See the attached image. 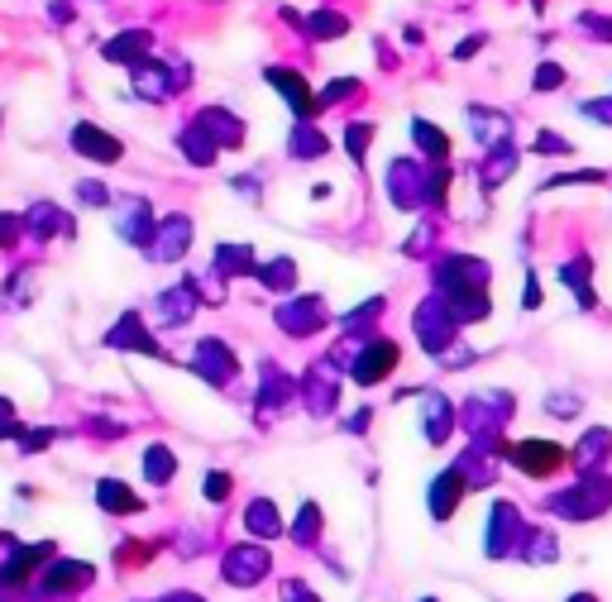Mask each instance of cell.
<instances>
[{
  "instance_id": "1",
  "label": "cell",
  "mask_w": 612,
  "mask_h": 602,
  "mask_svg": "<svg viewBox=\"0 0 612 602\" xmlns=\"http://www.w3.org/2000/svg\"><path fill=\"white\" fill-rule=\"evenodd\" d=\"M541 507L560 521H598L612 507V473H574V483L550 493Z\"/></svg>"
},
{
  "instance_id": "2",
  "label": "cell",
  "mask_w": 612,
  "mask_h": 602,
  "mask_svg": "<svg viewBox=\"0 0 612 602\" xmlns=\"http://www.w3.org/2000/svg\"><path fill=\"white\" fill-rule=\"evenodd\" d=\"M412 335H416V344H421V354H431V359H445V354L455 349L459 321H455V311H450V301L440 297V292H431L426 301H416Z\"/></svg>"
},
{
  "instance_id": "3",
  "label": "cell",
  "mask_w": 612,
  "mask_h": 602,
  "mask_svg": "<svg viewBox=\"0 0 612 602\" xmlns=\"http://www.w3.org/2000/svg\"><path fill=\"white\" fill-rule=\"evenodd\" d=\"M526 536V516L517 502H507L498 497L493 507H488V526H483V559H512L517 555V545Z\"/></svg>"
},
{
  "instance_id": "4",
  "label": "cell",
  "mask_w": 612,
  "mask_h": 602,
  "mask_svg": "<svg viewBox=\"0 0 612 602\" xmlns=\"http://www.w3.org/2000/svg\"><path fill=\"white\" fill-rule=\"evenodd\" d=\"M340 387H345L340 368H335L326 354H321V359H316V364H311L302 378H297V397L306 402V416H316V421L335 416V407H340Z\"/></svg>"
},
{
  "instance_id": "5",
  "label": "cell",
  "mask_w": 612,
  "mask_h": 602,
  "mask_svg": "<svg viewBox=\"0 0 612 602\" xmlns=\"http://www.w3.org/2000/svg\"><path fill=\"white\" fill-rule=\"evenodd\" d=\"M220 574H225L230 588H259L273 574V550L263 540H240L220 555Z\"/></svg>"
},
{
  "instance_id": "6",
  "label": "cell",
  "mask_w": 612,
  "mask_h": 602,
  "mask_svg": "<svg viewBox=\"0 0 612 602\" xmlns=\"http://www.w3.org/2000/svg\"><path fill=\"white\" fill-rule=\"evenodd\" d=\"M273 325L283 330L287 340H311V335H321L330 325V306H326V297L321 292H306V297H292L273 311Z\"/></svg>"
},
{
  "instance_id": "7",
  "label": "cell",
  "mask_w": 612,
  "mask_h": 602,
  "mask_svg": "<svg viewBox=\"0 0 612 602\" xmlns=\"http://www.w3.org/2000/svg\"><path fill=\"white\" fill-rule=\"evenodd\" d=\"M397 364H402L397 340H388V335H369V340H359V349H354V359H350V383L354 387H378L383 378H393Z\"/></svg>"
},
{
  "instance_id": "8",
  "label": "cell",
  "mask_w": 612,
  "mask_h": 602,
  "mask_svg": "<svg viewBox=\"0 0 612 602\" xmlns=\"http://www.w3.org/2000/svg\"><path fill=\"white\" fill-rule=\"evenodd\" d=\"M383 192L393 201L397 211H421L426 206V163L421 158H393L388 168H383Z\"/></svg>"
},
{
  "instance_id": "9",
  "label": "cell",
  "mask_w": 612,
  "mask_h": 602,
  "mask_svg": "<svg viewBox=\"0 0 612 602\" xmlns=\"http://www.w3.org/2000/svg\"><path fill=\"white\" fill-rule=\"evenodd\" d=\"M507 464L526 478H550V473H560L569 464V450H560L555 440H517V445H507Z\"/></svg>"
},
{
  "instance_id": "10",
  "label": "cell",
  "mask_w": 612,
  "mask_h": 602,
  "mask_svg": "<svg viewBox=\"0 0 612 602\" xmlns=\"http://www.w3.org/2000/svg\"><path fill=\"white\" fill-rule=\"evenodd\" d=\"M436 292H459V287H493V268L479 254H445L436 263Z\"/></svg>"
},
{
  "instance_id": "11",
  "label": "cell",
  "mask_w": 612,
  "mask_h": 602,
  "mask_svg": "<svg viewBox=\"0 0 612 602\" xmlns=\"http://www.w3.org/2000/svg\"><path fill=\"white\" fill-rule=\"evenodd\" d=\"M292 397H297V383H292L278 364H268V359H263L259 364V402H254L259 421H278V416L292 407Z\"/></svg>"
},
{
  "instance_id": "12",
  "label": "cell",
  "mask_w": 612,
  "mask_h": 602,
  "mask_svg": "<svg viewBox=\"0 0 612 602\" xmlns=\"http://www.w3.org/2000/svg\"><path fill=\"white\" fill-rule=\"evenodd\" d=\"M192 373H197V378H206L211 387L235 383V373H240V364H235V349H230L225 340H201L197 349H192Z\"/></svg>"
},
{
  "instance_id": "13",
  "label": "cell",
  "mask_w": 612,
  "mask_h": 602,
  "mask_svg": "<svg viewBox=\"0 0 612 602\" xmlns=\"http://www.w3.org/2000/svg\"><path fill=\"white\" fill-rule=\"evenodd\" d=\"M574 473H603L612 464V426H584L574 450H569Z\"/></svg>"
},
{
  "instance_id": "14",
  "label": "cell",
  "mask_w": 612,
  "mask_h": 602,
  "mask_svg": "<svg viewBox=\"0 0 612 602\" xmlns=\"http://www.w3.org/2000/svg\"><path fill=\"white\" fill-rule=\"evenodd\" d=\"M421 426H426V440L431 445H445L459 426V407L440 392V387H421Z\"/></svg>"
},
{
  "instance_id": "15",
  "label": "cell",
  "mask_w": 612,
  "mask_h": 602,
  "mask_svg": "<svg viewBox=\"0 0 612 602\" xmlns=\"http://www.w3.org/2000/svg\"><path fill=\"white\" fill-rule=\"evenodd\" d=\"M464 493H469V483H464L459 464H445V469L431 478V488H426V512L436 516V521H450V516L459 512Z\"/></svg>"
},
{
  "instance_id": "16",
  "label": "cell",
  "mask_w": 612,
  "mask_h": 602,
  "mask_svg": "<svg viewBox=\"0 0 612 602\" xmlns=\"http://www.w3.org/2000/svg\"><path fill=\"white\" fill-rule=\"evenodd\" d=\"M187 249H192V220H187V215L158 220V230H153V239H149V258H158V263H177Z\"/></svg>"
},
{
  "instance_id": "17",
  "label": "cell",
  "mask_w": 612,
  "mask_h": 602,
  "mask_svg": "<svg viewBox=\"0 0 612 602\" xmlns=\"http://www.w3.org/2000/svg\"><path fill=\"white\" fill-rule=\"evenodd\" d=\"M263 82L283 96L287 110H292L297 120H311V115H316V101H311V91H306L302 72H292V67H268V72H263Z\"/></svg>"
},
{
  "instance_id": "18",
  "label": "cell",
  "mask_w": 612,
  "mask_h": 602,
  "mask_svg": "<svg viewBox=\"0 0 612 602\" xmlns=\"http://www.w3.org/2000/svg\"><path fill=\"white\" fill-rule=\"evenodd\" d=\"M72 149L82 153V158H91V163H120V158H125V144H120L115 134H106V129H96V125L72 129Z\"/></svg>"
},
{
  "instance_id": "19",
  "label": "cell",
  "mask_w": 612,
  "mask_h": 602,
  "mask_svg": "<svg viewBox=\"0 0 612 602\" xmlns=\"http://www.w3.org/2000/svg\"><path fill=\"white\" fill-rule=\"evenodd\" d=\"M469 134L479 139L483 149H503L512 139V120L503 110H488V106H469Z\"/></svg>"
},
{
  "instance_id": "20",
  "label": "cell",
  "mask_w": 612,
  "mask_h": 602,
  "mask_svg": "<svg viewBox=\"0 0 612 602\" xmlns=\"http://www.w3.org/2000/svg\"><path fill=\"white\" fill-rule=\"evenodd\" d=\"M440 297L450 301V311H455L459 330H464V325H483V321H488V311H493V297H488V287H459V292H440Z\"/></svg>"
},
{
  "instance_id": "21",
  "label": "cell",
  "mask_w": 612,
  "mask_h": 602,
  "mask_svg": "<svg viewBox=\"0 0 612 602\" xmlns=\"http://www.w3.org/2000/svg\"><path fill=\"white\" fill-rule=\"evenodd\" d=\"M244 531L254 540H278L287 531L283 512H278V502L273 497H254L249 507H244Z\"/></svg>"
},
{
  "instance_id": "22",
  "label": "cell",
  "mask_w": 612,
  "mask_h": 602,
  "mask_svg": "<svg viewBox=\"0 0 612 602\" xmlns=\"http://www.w3.org/2000/svg\"><path fill=\"white\" fill-rule=\"evenodd\" d=\"M153 211H149V201L144 196H130L125 206H120V239L125 244H144L149 249V239H153Z\"/></svg>"
},
{
  "instance_id": "23",
  "label": "cell",
  "mask_w": 612,
  "mask_h": 602,
  "mask_svg": "<svg viewBox=\"0 0 612 602\" xmlns=\"http://www.w3.org/2000/svg\"><path fill=\"white\" fill-rule=\"evenodd\" d=\"M383 311H388V297L359 301L354 311H345V316H340V335H345V340H369L373 325L383 321Z\"/></svg>"
},
{
  "instance_id": "24",
  "label": "cell",
  "mask_w": 612,
  "mask_h": 602,
  "mask_svg": "<svg viewBox=\"0 0 612 602\" xmlns=\"http://www.w3.org/2000/svg\"><path fill=\"white\" fill-rule=\"evenodd\" d=\"M197 292L187 287V282H177V287H168L163 297H158V325H187L192 316H197Z\"/></svg>"
},
{
  "instance_id": "25",
  "label": "cell",
  "mask_w": 612,
  "mask_h": 602,
  "mask_svg": "<svg viewBox=\"0 0 612 602\" xmlns=\"http://www.w3.org/2000/svg\"><path fill=\"white\" fill-rule=\"evenodd\" d=\"M560 282H565L569 292L579 297V306H584V311H593V306H598V292H593V263L584 254H574V258H565V263H560Z\"/></svg>"
},
{
  "instance_id": "26",
  "label": "cell",
  "mask_w": 612,
  "mask_h": 602,
  "mask_svg": "<svg viewBox=\"0 0 612 602\" xmlns=\"http://www.w3.org/2000/svg\"><path fill=\"white\" fill-rule=\"evenodd\" d=\"M254 278H259V287H268V292H297V258L292 254H273L263 258L259 268H254Z\"/></svg>"
},
{
  "instance_id": "27",
  "label": "cell",
  "mask_w": 612,
  "mask_h": 602,
  "mask_svg": "<svg viewBox=\"0 0 612 602\" xmlns=\"http://www.w3.org/2000/svg\"><path fill=\"white\" fill-rule=\"evenodd\" d=\"M287 153H292L297 163H316V158L330 153V139L316 129V120H297V125H292V139H287Z\"/></svg>"
},
{
  "instance_id": "28",
  "label": "cell",
  "mask_w": 612,
  "mask_h": 602,
  "mask_svg": "<svg viewBox=\"0 0 612 602\" xmlns=\"http://www.w3.org/2000/svg\"><path fill=\"white\" fill-rule=\"evenodd\" d=\"M517 559H526V564H555L560 559V540H555V531H546V526H526L522 545H517Z\"/></svg>"
},
{
  "instance_id": "29",
  "label": "cell",
  "mask_w": 612,
  "mask_h": 602,
  "mask_svg": "<svg viewBox=\"0 0 612 602\" xmlns=\"http://www.w3.org/2000/svg\"><path fill=\"white\" fill-rule=\"evenodd\" d=\"M197 125L206 129L211 139H216L220 149H240V144H244V125L235 120V115H230V110H216V106H211V110H201V115H197Z\"/></svg>"
},
{
  "instance_id": "30",
  "label": "cell",
  "mask_w": 612,
  "mask_h": 602,
  "mask_svg": "<svg viewBox=\"0 0 612 602\" xmlns=\"http://www.w3.org/2000/svg\"><path fill=\"white\" fill-rule=\"evenodd\" d=\"M110 349H134V354H163V349H158V340H153L149 330H144V321H139V316H125V321L115 325V330H110Z\"/></svg>"
},
{
  "instance_id": "31",
  "label": "cell",
  "mask_w": 612,
  "mask_h": 602,
  "mask_svg": "<svg viewBox=\"0 0 612 602\" xmlns=\"http://www.w3.org/2000/svg\"><path fill=\"white\" fill-rule=\"evenodd\" d=\"M412 139H416V149H421V163H450V134L436 129L431 120H421V115H416Z\"/></svg>"
},
{
  "instance_id": "32",
  "label": "cell",
  "mask_w": 612,
  "mask_h": 602,
  "mask_svg": "<svg viewBox=\"0 0 612 602\" xmlns=\"http://www.w3.org/2000/svg\"><path fill=\"white\" fill-rule=\"evenodd\" d=\"M517 163H522V158H517V153L507 149H488V158H483V172H479V187H483V196H493L498 192V187H503L507 177H512V172H517Z\"/></svg>"
},
{
  "instance_id": "33",
  "label": "cell",
  "mask_w": 612,
  "mask_h": 602,
  "mask_svg": "<svg viewBox=\"0 0 612 602\" xmlns=\"http://www.w3.org/2000/svg\"><path fill=\"white\" fill-rule=\"evenodd\" d=\"M259 258L249 244H216V273L220 278H254Z\"/></svg>"
},
{
  "instance_id": "34",
  "label": "cell",
  "mask_w": 612,
  "mask_h": 602,
  "mask_svg": "<svg viewBox=\"0 0 612 602\" xmlns=\"http://www.w3.org/2000/svg\"><path fill=\"white\" fill-rule=\"evenodd\" d=\"M177 144H182V153H187V163H197V168H211V163H216V153H220V144L197 125V120L182 129V139H177Z\"/></svg>"
},
{
  "instance_id": "35",
  "label": "cell",
  "mask_w": 612,
  "mask_h": 602,
  "mask_svg": "<svg viewBox=\"0 0 612 602\" xmlns=\"http://www.w3.org/2000/svg\"><path fill=\"white\" fill-rule=\"evenodd\" d=\"M96 502H101L106 512H115V516H130V512H139V507H144V502H139L125 483H120V478H101V483H96Z\"/></svg>"
},
{
  "instance_id": "36",
  "label": "cell",
  "mask_w": 612,
  "mask_h": 602,
  "mask_svg": "<svg viewBox=\"0 0 612 602\" xmlns=\"http://www.w3.org/2000/svg\"><path fill=\"white\" fill-rule=\"evenodd\" d=\"M321 526H326L321 507H316V502H302V507H297V521H292L287 531H292L297 545H321Z\"/></svg>"
},
{
  "instance_id": "37",
  "label": "cell",
  "mask_w": 612,
  "mask_h": 602,
  "mask_svg": "<svg viewBox=\"0 0 612 602\" xmlns=\"http://www.w3.org/2000/svg\"><path fill=\"white\" fill-rule=\"evenodd\" d=\"M134 86H139V96H149V101H163L168 91H177L168 67H134Z\"/></svg>"
},
{
  "instance_id": "38",
  "label": "cell",
  "mask_w": 612,
  "mask_h": 602,
  "mask_svg": "<svg viewBox=\"0 0 612 602\" xmlns=\"http://www.w3.org/2000/svg\"><path fill=\"white\" fill-rule=\"evenodd\" d=\"M173 473H177V459L168 445H149V450H144V478H149L153 488L173 483Z\"/></svg>"
},
{
  "instance_id": "39",
  "label": "cell",
  "mask_w": 612,
  "mask_h": 602,
  "mask_svg": "<svg viewBox=\"0 0 612 602\" xmlns=\"http://www.w3.org/2000/svg\"><path fill=\"white\" fill-rule=\"evenodd\" d=\"M541 407H546V416L574 421V416L584 411V397H579V392H565V387H560V392H546V402H541Z\"/></svg>"
},
{
  "instance_id": "40",
  "label": "cell",
  "mask_w": 612,
  "mask_h": 602,
  "mask_svg": "<svg viewBox=\"0 0 612 602\" xmlns=\"http://www.w3.org/2000/svg\"><path fill=\"white\" fill-rule=\"evenodd\" d=\"M187 287L197 292V301H225V278H220L216 268H206V273H187Z\"/></svg>"
},
{
  "instance_id": "41",
  "label": "cell",
  "mask_w": 612,
  "mask_h": 602,
  "mask_svg": "<svg viewBox=\"0 0 612 602\" xmlns=\"http://www.w3.org/2000/svg\"><path fill=\"white\" fill-rule=\"evenodd\" d=\"M149 48V34L144 29H134V34H120V39L106 48V58H115V63H130V58H139Z\"/></svg>"
},
{
  "instance_id": "42",
  "label": "cell",
  "mask_w": 612,
  "mask_h": 602,
  "mask_svg": "<svg viewBox=\"0 0 612 602\" xmlns=\"http://www.w3.org/2000/svg\"><path fill=\"white\" fill-rule=\"evenodd\" d=\"M608 172H555L541 182V192H555V187H603Z\"/></svg>"
},
{
  "instance_id": "43",
  "label": "cell",
  "mask_w": 612,
  "mask_h": 602,
  "mask_svg": "<svg viewBox=\"0 0 612 602\" xmlns=\"http://www.w3.org/2000/svg\"><path fill=\"white\" fill-rule=\"evenodd\" d=\"M306 29H311L316 39H335V34H350V20L335 15V10H316V15L306 20Z\"/></svg>"
},
{
  "instance_id": "44",
  "label": "cell",
  "mask_w": 612,
  "mask_h": 602,
  "mask_svg": "<svg viewBox=\"0 0 612 602\" xmlns=\"http://www.w3.org/2000/svg\"><path fill=\"white\" fill-rule=\"evenodd\" d=\"M369 139H373V125H350L345 129V153H350L354 168H364V158H369Z\"/></svg>"
},
{
  "instance_id": "45",
  "label": "cell",
  "mask_w": 612,
  "mask_h": 602,
  "mask_svg": "<svg viewBox=\"0 0 612 602\" xmlns=\"http://www.w3.org/2000/svg\"><path fill=\"white\" fill-rule=\"evenodd\" d=\"M201 493H206L211 507H220V502H230V493H235V478H230L225 469H211L206 473V483H201Z\"/></svg>"
},
{
  "instance_id": "46",
  "label": "cell",
  "mask_w": 612,
  "mask_h": 602,
  "mask_svg": "<svg viewBox=\"0 0 612 602\" xmlns=\"http://www.w3.org/2000/svg\"><path fill=\"white\" fill-rule=\"evenodd\" d=\"M431 244H436V225H431V220H421V225H412V235L402 239V254H407V258H421L426 249H431Z\"/></svg>"
},
{
  "instance_id": "47",
  "label": "cell",
  "mask_w": 612,
  "mask_h": 602,
  "mask_svg": "<svg viewBox=\"0 0 612 602\" xmlns=\"http://www.w3.org/2000/svg\"><path fill=\"white\" fill-rule=\"evenodd\" d=\"M546 306V287L536 278V268H526V282H522V311H541Z\"/></svg>"
},
{
  "instance_id": "48",
  "label": "cell",
  "mask_w": 612,
  "mask_h": 602,
  "mask_svg": "<svg viewBox=\"0 0 612 602\" xmlns=\"http://www.w3.org/2000/svg\"><path fill=\"white\" fill-rule=\"evenodd\" d=\"M560 82H565V67H555V63H541L536 67V77H531L536 91H560Z\"/></svg>"
},
{
  "instance_id": "49",
  "label": "cell",
  "mask_w": 612,
  "mask_h": 602,
  "mask_svg": "<svg viewBox=\"0 0 612 602\" xmlns=\"http://www.w3.org/2000/svg\"><path fill=\"white\" fill-rule=\"evenodd\" d=\"M283 602H321V598L306 588V579H287L283 583Z\"/></svg>"
},
{
  "instance_id": "50",
  "label": "cell",
  "mask_w": 612,
  "mask_h": 602,
  "mask_svg": "<svg viewBox=\"0 0 612 602\" xmlns=\"http://www.w3.org/2000/svg\"><path fill=\"white\" fill-rule=\"evenodd\" d=\"M369 421H373V407H359L345 416V430H350V435H369Z\"/></svg>"
},
{
  "instance_id": "51",
  "label": "cell",
  "mask_w": 612,
  "mask_h": 602,
  "mask_svg": "<svg viewBox=\"0 0 612 602\" xmlns=\"http://www.w3.org/2000/svg\"><path fill=\"white\" fill-rule=\"evenodd\" d=\"M536 153H569V144L560 139V134H536V144H531Z\"/></svg>"
},
{
  "instance_id": "52",
  "label": "cell",
  "mask_w": 612,
  "mask_h": 602,
  "mask_svg": "<svg viewBox=\"0 0 612 602\" xmlns=\"http://www.w3.org/2000/svg\"><path fill=\"white\" fill-rule=\"evenodd\" d=\"M77 192H82V201H87V206H106V201H110V192L101 187V182H82Z\"/></svg>"
},
{
  "instance_id": "53",
  "label": "cell",
  "mask_w": 612,
  "mask_h": 602,
  "mask_svg": "<svg viewBox=\"0 0 612 602\" xmlns=\"http://www.w3.org/2000/svg\"><path fill=\"white\" fill-rule=\"evenodd\" d=\"M230 187H235V192H240L244 201H259V177H254V172H249V177H235Z\"/></svg>"
},
{
  "instance_id": "54",
  "label": "cell",
  "mask_w": 612,
  "mask_h": 602,
  "mask_svg": "<svg viewBox=\"0 0 612 602\" xmlns=\"http://www.w3.org/2000/svg\"><path fill=\"white\" fill-rule=\"evenodd\" d=\"M584 115H593L598 125H612V101H589V106H584Z\"/></svg>"
},
{
  "instance_id": "55",
  "label": "cell",
  "mask_w": 612,
  "mask_h": 602,
  "mask_svg": "<svg viewBox=\"0 0 612 602\" xmlns=\"http://www.w3.org/2000/svg\"><path fill=\"white\" fill-rule=\"evenodd\" d=\"M479 48H483V39H464V43H459V48H455V58H474Z\"/></svg>"
},
{
  "instance_id": "56",
  "label": "cell",
  "mask_w": 612,
  "mask_h": 602,
  "mask_svg": "<svg viewBox=\"0 0 612 602\" xmlns=\"http://www.w3.org/2000/svg\"><path fill=\"white\" fill-rule=\"evenodd\" d=\"M158 602H206V598H197V593H168V598H158Z\"/></svg>"
},
{
  "instance_id": "57",
  "label": "cell",
  "mask_w": 612,
  "mask_h": 602,
  "mask_svg": "<svg viewBox=\"0 0 612 602\" xmlns=\"http://www.w3.org/2000/svg\"><path fill=\"white\" fill-rule=\"evenodd\" d=\"M565 602H598V598H593V593H569Z\"/></svg>"
},
{
  "instance_id": "58",
  "label": "cell",
  "mask_w": 612,
  "mask_h": 602,
  "mask_svg": "<svg viewBox=\"0 0 612 602\" xmlns=\"http://www.w3.org/2000/svg\"><path fill=\"white\" fill-rule=\"evenodd\" d=\"M416 602H436V598H416Z\"/></svg>"
}]
</instances>
